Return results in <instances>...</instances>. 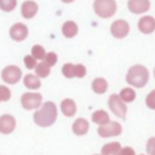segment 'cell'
<instances>
[{"mask_svg":"<svg viewBox=\"0 0 155 155\" xmlns=\"http://www.w3.org/2000/svg\"><path fill=\"white\" fill-rule=\"evenodd\" d=\"M23 84L29 90H38L41 86L40 79L36 75H34V74H27L24 76V79H23Z\"/></svg>","mask_w":155,"mask_h":155,"instance_id":"obj_15","label":"cell"},{"mask_svg":"<svg viewBox=\"0 0 155 155\" xmlns=\"http://www.w3.org/2000/svg\"><path fill=\"white\" fill-rule=\"evenodd\" d=\"M23 61H24V64H25V67H27L28 69H34V68L36 67V59H35L31 54L25 56Z\"/></svg>","mask_w":155,"mask_h":155,"instance_id":"obj_29","label":"cell"},{"mask_svg":"<svg viewBox=\"0 0 155 155\" xmlns=\"http://www.w3.org/2000/svg\"><path fill=\"white\" fill-rule=\"evenodd\" d=\"M122 132V127L119 122L115 121H109L104 125H99L98 127V134L103 138H108V137H115L119 136Z\"/></svg>","mask_w":155,"mask_h":155,"instance_id":"obj_6","label":"cell"},{"mask_svg":"<svg viewBox=\"0 0 155 155\" xmlns=\"http://www.w3.org/2000/svg\"><path fill=\"white\" fill-rule=\"evenodd\" d=\"M149 80V71L144 65H133L128 69L127 75H126V81L128 85L133 87L142 88L147 85Z\"/></svg>","mask_w":155,"mask_h":155,"instance_id":"obj_2","label":"cell"},{"mask_svg":"<svg viewBox=\"0 0 155 155\" xmlns=\"http://www.w3.org/2000/svg\"><path fill=\"white\" fill-rule=\"evenodd\" d=\"M61 110H62V113L65 116L70 117V116L75 115V113H76V104H75V102L73 99L67 98V99L62 101V103H61Z\"/></svg>","mask_w":155,"mask_h":155,"instance_id":"obj_13","label":"cell"},{"mask_svg":"<svg viewBox=\"0 0 155 155\" xmlns=\"http://www.w3.org/2000/svg\"><path fill=\"white\" fill-rule=\"evenodd\" d=\"M11 98V91L6 86H0V102H6Z\"/></svg>","mask_w":155,"mask_h":155,"instance_id":"obj_27","label":"cell"},{"mask_svg":"<svg viewBox=\"0 0 155 155\" xmlns=\"http://www.w3.org/2000/svg\"><path fill=\"white\" fill-rule=\"evenodd\" d=\"M10 35H11V38H12L13 40H16V41H22V40H24V39L27 38V35H28V29H27V27H25L24 24L17 23V24H15V25L11 27V29H10Z\"/></svg>","mask_w":155,"mask_h":155,"instance_id":"obj_10","label":"cell"},{"mask_svg":"<svg viewBox=\"0 0 155 155\" xmlns=\"http://www.w3.org/2000/svg\"><path fill=\"white\" fill-rule=\"evenodd\" d=\"M16 6V0H0V7L4 11H12Z\"/></svg>","mask_w":155,"mask_h":155,"instance_id":"obj_25","label":"cell"},{"mask_svg":"<svg viewBox=\"0 0 155 155\" xmlns=\"http://www.w3.org/2000/svg\"><path fill=\"white\" fill-rule=\"evenodd\" d=\"M74 69H75V64H71V63H65L62 68V73L65 78L68 79H71V78H75V74H74Z\"/></svg>","mask_w":155,"mask_h":155,"instance_id":"obj_24","label":"cell"},{"mask_svg":"<svg viewBox=\"0 0 155 155\" xmlns=\"http://www.w3.org/2000/svg\"><path fill=\"white\" fill-rule=\"evenodd\" d=\"M50 71H51V68L45 62H40L35 67V73H36V76L39 78H47L50 75Z\"/></svg>","mask_w":155,"mask_h":155,"instance_id":"obj_22","label":"cell"},{"mask_svg":"<svg viewBox=\"0 0 155 155\" xmlns=\"http://www.w3.org/2000/svg\"><path fill=\"white\" fill-rule=\"evenodd\" d=\"M108 105H109L110 110H111L117 117L125 119L126 113H127V107H126V104L120 99L119 94H115V93L111 94V96L109 97Z\"/></svg>","mask_w":155,"mask_h":155,"instance_id":"obj_4","label":"cell"},{"mask_svg":"<svg viewBox=\"0 0 155 155\" xmlns=\"http://www.w3.org/2000/svg\"><path fill=\"white\" fill-rule=\"evenodd\" d=\"M147 153L149 155H155V137H151L147 142Z\"/></svg>","mask_w":155,"mask_h":155,"instance_id":"obj_31","label":"cell"},{"mask_svg":"<svg viewBox=\"0 0 155 155\" xmlns=\"http://www.w3.org/2000/svg\"><path fill=\"white\" fill-rule=\"evenodd\" d=\"M92 121L98 125H104L109 122V115L105 110H97L92 114Z\"/></svg>","mask_w":155,"mask_h":155,"instance_id":"obj_19","label":"cell"},{"mask_svg":"<svg viewBox=\"0 0 155 155\" xmlns=\"http://www.w3.org/2000/svg\"><path fill=\"white\" fill-rule=\"evenodd\" d=\"M128 24L125 21H116L111 25V34L116 39H124L128 34Z\"/></svg>","mask_w":155,"mask_h":155,"instance_id":"obj_9","label":"cell"},{"mask_svg":"<svg viewBox=\"0 0 155 155\" xmlns=\"http://www.w3.org/2000/svg\"><path fill=\"white\" fill-rule=\"evenodd\" d=\"M120 99L124 102V103H130L132 101H134L136 98V92L134 90H132L131 87H126V88H122L120 94H119Z\"/></svg>","mask_w":155,"mask_h":155,"instance_id":"obj_21","label":"cell"},{"mask_svg":"<svg viewBox=\"0 0 155 155\" xmlns=\"http://www.w3.org/2000/svg\"><path fill=\"white\" fill-rule=\"evenodd\" d=\"M74 74H75V78H84L86 75V68H85V65H82V64H75Z\"/></svg>","mask_w":155,"mask_h":155,"instance_id":"obj_30","label":"cell"},{"mask_svg":"<svg viewBox=\"0 0 155 155\" xmlns=\"http://www.w3.org/2000/svg\"><path fill=\"white\" fill-rule=\"evenodd\" d=\"M36 10H38V6L31 2V1H27L23 4L22 6V15L25 17V18H31L35 13H36Z\"/></svg>","mask_w":155,"mask_h":155,"instance_id":"obj_18","label":"cell"},{"mask_svg":"<svg viewBox=\"0 0 155 155\" xmlns=\"http://www.w3.org/2000/svg\"><path fill=\"white\" fill-rule=\"evenodd\" d=\"M145 103H147L148 108H150V109H154V110H155V90H153L151 92H149V93H148L147 99H145Z\"/></svg>","mask_w":155,"mask_h":155,"instance_id":"obj_28","label":"cell"},{"mask_svg":"<svg viewBox=\"0 0 155 155\" xmlns=\"http://www.w3.org/2000/svg\"><path fill=\"white\" fill-rule=\"evenodd\" d=\"M62 33L64 34V36L67 38H73L78 33V25L74 22H67L64 23V25L62 27Z\"/></svg>","mask_w":155,"mask_h":155,"instance_id":"obj_20","label":"cell"},{"mask_svg":"<svg viewBox=\"0 0 155 155\" xmlns=\"http://www.w3.org/2000/svg\"><path fill=\"white\" fill-rule=\"evenodd\" d=\"M31 56L35 58V59H44L45 56H46V52H45V48L40 45H34L31 47Z\"/></svg>","mask_w":155,"mask_h":155,"instance_id":"obj_23","label":"cell"},{"mask_svg":"<svg viewBox=\"0 0 155 155\" xmlns=\"http://www.w3.org/2000/svg\"><path fill=\"white\" fill-rule=\"evenodd\" d=\"M1 78L6 84H17L22 78V70L17 65H8L2 70Z\"/></svg>","mask_w":155,"mask_h":155,"instance_id":"obj_7","label":"cell"},{"mask_svg":"<svg viewBox=\"0 0 155 155\" xmlns=\"http://www.w3.org/2000/svg\"><path fill=\"white\" fill-rule=\"evenodd\" d=\"M16 127V120L12 115L5 114L0 116V132L4 134L11 133Z\"/></svg>","mask_w":155,"mask_h":155,"instance_id":"obj_8","label":"cell"},{"mask_svg":"<svg viewBox=\"0 0 155 155\" xmlns=\"http://www.w3.org/2000/svg\"><path fill=\"white\" fill-rule=\"evenodd\" d=\"M57 59L58 58H57V54L54 52H48V53H46V56L44 58V62L46 64H48L50 67H52V65H54L57 63Z\"/></svg>","mask_w":155,"mask_h":155,"instance_id":"obj_26","label":"cell"},{"mask_svg":"<svg viewBox=\"0 0 155 155\" xmlns=\"http://www.w3.org/2000/svg\"><path fill=\"white\" fill-rule=\"evenodd\" d=\"M119 155H136V154H134V150H133V149L126 147V148H122V149L120 150Z\"/></svg>","mask_w":155,"mask_h":155,"instance_id":"obj_32","label":"cell"},{"mask_svg":"<svg viewBox=\"0 0 155 155\" xmlns=\"http://www.w3.org/2000/svg\"><path fill=\"white\" fill-rule=\"evenodd\" d=\"M71 130L76 136H84L88 131V121L86 119L80 117V119L75 120V122L71 126Z\"/></svg>","mask_w":155,"mask_h":155,"instance_id":"obj_11","label":"cell"},{"mask_svg":"<svg viewBox=\"0 0 155 155\" xmlns=\"http://www.w3.org/2000/svg\"><path fill=\"white\" fill-rule=\"evenodd\" d=\"M115 2L114 0H96L94 2V10L101 17H110L115 12Z\"/></svg>","mask_w":155,"mask_h":155,"instance_id":"obj_5","label":"cell"},{"mask_svg":"<svg viewBox=\"0 0 155 155\" xmlns=\"http://www.w3.org/2000/svg\"><path fill=\"white\" fill-rule=\"evenodd\" d=\"M128 7L132 12L139 13V12H144L148 10L149 2H148V0H130Z\"/></svg>","mask_w":155,"mask_h":155,"instance_id":"obj_14","label":"cell"},{"mask_svg":"<svg viewBox=\"0 0 155 155\" xmlns=\"http://www.w3.org/2000/svg\"><path fill=\"white\" fill-rule=\"evenodd\" d=\"M121 150V145L117 142L108 143L102 148V155H119Z\"/></svg>","mask_w":155,"mask_h":155,"instance_id":"obj_17","label":"cell"},{"mask_svg":"<svg viewBox=\"0 0 155 155\" xmlns=\"http://www.w3.org/2000/svg\"><path fill=\"white\" fill-rule=\"evenodd\" d=\"M34 122L40 127L51 126L57 119V108L53 102H45L40 108L34 113Z\"/></svg>","mask_w":155,"mask_h":155,"instance_id":"obj_1","label":"cell"},{"mask_svg":"<svg viewBox=\"0 0 155 155\" xmlns=\"http://www.w3.org/2000/svg\"><path fill=\"white\" fill-rule=\"evenodd\" d=\"M92 90L94 93H98V94H103L107 92L108 90V82L105 79L103 78H97L92 81Z\"/></svg>","mask_w":155,"mask_h":155,"instance_id":"obj_16","label":"cell"},{"mask_svg":"<svg viewBox=\"0 0 155 155\" xmlns=\"http://www.w3.org/2000/svg\"><path fill=\"white\" fill-rule=\"evenodd\" d=\"M154 76H155V69H154Z\"/></svg>","mask_w":155,"mask_h":155,"instance_id":"obj_34","label":"cell"},{"mask_svg":"<svg viewBox=\"0 0 155 155\" xmlns=\"http://www.w3.org/2000/svg\"><path fill=\"white\" fill-rule=\"evenodd\" d=\"M63 1H65V2H70V1H73V0H63Z\"/></svg>","mask_w":155,"mask_h":155,"instance_id":"obj_33","label":"cell"},{"mask_svg":"<svg viewBox=\"0 0 155 155\" xmlns=\"http://www.w3.org/2000/svg\"><path fill=\"white\" fill-rule=\"evenodd\" d=\"M138 28L142 33L149 34L155 29V21L153 17H144L138 22Z\"/></svg>","mask_w":155,"mask_h":155,"instance_id":"obj_12","label":"cell"},{"mask_svg":"<svg viewBox=\"0 0 155 155\" xmlns=\"http://www.w3.org/2000/svg\"><path fill=\"white\" fill-rule=\"evenodd\" d=\"M41 103H42V97L40 93L27 92V93L22 94V97H21V104L27 110L38 109V108H40Z\"/></svg>","mask_w":155,"mask_h":155,"instance_id":"obj_3","label":"cell"}]
</instances>
